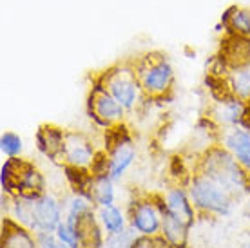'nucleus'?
I'll use <instances>...</instances> for the list:
<instances>
[{
	"mask_svg": "<svg viewBox=\"0 0 250 248\" xmlns=\"http://www.w3.org/2000/svg\"><path fill=\"white\" fill-rule=\"evenodd\" d=\"M196 172L205 174L221 188H225L234 199L250 190V174L238 163V160L219 143L208 145L198 160Z\"/></svg>",
	"mask_w": 250,
	"mask_h": 248,
	"instance_id": "obj_1",
	"label": "nucleus"
},
{
	"mask_svg": "<svg viewBox=\"0 0 250 248\" xmlns=\"http://www.w3.org/2000/svg\"><path fill=\"white\" fill-rule=\"evenodd\" d=\"M145 98L152 102L170 100L176 87V71L169 55L163 51H147L131 60Z\"/></svg>",
	"mask_w": 250,
	"mask_h": 248,
	"instance_id": "obj_2",
	"label": "nucleus"
},
{
	"mask_svg": "<svg viewBox=\"0 0 250 248\" xmlns=\"http://www.w3.org/2000/svg\"><path fill=\"white\" fill-rule=\"evenodd\" d=\"M96 80L113 94L116 102L124 107L127 112H134L149 100L145 98L140 80H138L131 60L116 62L104 69L100 75H96Z\"/></svg>",
	"mask_w": 250,
	"mask_h": 248,
	"instance_id": "obj_3",
	"label": "nucleus"
},
{
	"mask_svg": "<svg viewBox=\"0 0 250 248\" xmlns=\"http://www.w3.org/2000/svg\"><path fill=\"white\" fill-rule=\"evenodd\" d=\"M0 186L2 192L9 194L11 198H37L45 190V178L35 163L22 158H7L0 168Z\"/></svg>",
	"mask_w": 250,
	"mask_h": 248,
	"instance_id": "obj_4",
	"label": "nucleus"
},
{
	"mask_svg": "<svg viewBox=\"0 0 250 248\" xmlns=\"http://www.w3.org/2000/svg\"><path fill=\"white\" fill-rule=\"evenodd\" d=\"M187 190L190 196L194 208L198 212V216H229L234 208V201L230 194L225 188H221L218 183H214L210 178H207L205 174L196 172L194 170L188 176Z\"/></svg>",
	"mask_w": 250,
	"mask_h": 248,
	"instance_id": "obj_5",
	"label": "nucleus"
},
{
	"mask_svg": "<svg viewBox=\"0 0 250 248\" xmlns=\"http://www.w3.org/2000/svg\"><path fill=\"white\" fill-rule=\"evenodd\" d=\"M129 227L140 236H158L163 223L162 194H140L127 207Z\"/></svg>",
	"mask_w": 250,
	"mask_h": 248,
	"instance_id": "obj_6",
	"label": "nucleus"
},
{
	"mask_svg": "<svg viewBox=\"0 0 250 248\" xmlns=\"http://www.w3.org/2000/svg\"><path fill=\"white\" fill-rule=\"evenodd\" d=\"M85 109H87L89 120L94 122V125L102 127L104 130L125 124L127 111L120 105L116 98L96 78H94L93 85L89 89Z\"/></svg>",
	"mask_w": 250,
	"mask_h": 248,
	"instance_id": "obj_7",
	"label": "nucleus"
},
{
	"mask_svg": "<svg viewBox=\"0 0 250 248\" xmlns=\"http://www.w3.org/2000/svg\"><path fill=\"white\" fill-rule=\"evenodd\" d=\"M98 150L94 147L93 140L80 130H65V142H63L60 165L73 167L80 170H91Z\"/></svg>",
	"mask_w": 250,
	"mask_h": 248,
	"instance_id": "obj_8",
	"label": "nucleus"
},
{
	"mask_svg": "<svg viewBox=\"0 0 250 248\" xmlns=\"http://www.w3.org/2000/svg\"><path fill=\"white\" fill-rule=\"evenodd\" d=\"M250 114V103L245 100L227 94L214 100L212 107L207 111V118L210 120L218 129H230L247 124Z\"/></svg>",
	"mask_w": 250,
	"mask_h": 248,
	"instance_id": "obj_9",
	"label": "nucleus"
},
{
	"mask_svg": "<svg viewBox=\"0 0 250 248\" xmlns=\"http://www.w3.org/2000/svg\"><path fill=\"white\" fill-rule=\"evenodd\" d=\"M63 219V201L51 192L31 198V227L29 230L38 232H55Z\"/></svg>",
	"mask_w": 250,
	"mask_h": 248,
	"instance_id": "obj_10",
	"label": "nucleus"
},
{
	"mask_svg": "<svg viewBox=\"0 0 250 248\" xmlns=\"http://www.w3.org/2000/svg\"><path fill=\"white\" fill-rule=\"evenodd\" d=\"M216 143L225 147L241 167L250 174V125H238L230 129H219Z\"/></svg>",
	"mask_w": 250,
	"mask_h": 248,
	"instance_id": "obj_11",
	"label": "nucleus"
},
{
	"mask_svg": "<svg viewBox=\"0 0 250 248\" xmlns=\"http://www.w3.org/2000/svg\"><path fill=\"white\" fill-rule=\"evenodd\" d=\"M163 196V210L167 212L169 216H172L174 219H178L180 223H183L185 227L192 228V225L196 223L198 212L194 208L190 196H188L187 186L183 185H174L167 188Z\"/></svg>",
	"mask_w": 250,
	"mask_h": 248,
	"instance_id": "obj_12",
	"label": "nucleus"
},
{
	"mask_svg": "<svg viewBox=\"0 0 250 248\" xmlns=\"http://www.w3.org/2000/svg\"><path fill=\"white\" fill-rule=\"evenodd\" d=\"M65 130L60 125L55 124H42L38 127L37 134H35V143L37 149L44 156H47L53 162H60L62 156L63 142H65Z\"/></svg>",
	"mask_w": 250,
	"mask_h": 248,
	"instance_id": "obj_13",
	"label": "nucleus"
},
{
	"mask_svg": "<svg viewBox=\"0 0 250 248\" xmlns=\"http://www.w3.org/2000/svg\"><path fill=\"white\" fill-rule=\"evenodd\" d=\"M2 248H40L37 234L17 223L11 216L2 217Z\"/></svg>",
	"mask_w": 250,
	"mask_h": 248,
	"instance_id": "obj_14",
	"label": "nucleus"
},
{
	"mask_svg": "<svg viewBox=\"0 0 250 248\" xmlns=\"http://www.w3.org/2000/svg\"><path fill=\"white\" fill-rule=\"evenodd\" d=\"M219 60L229 69L250 63V38L225 35V42H221Z\"/></svg>",
	"mask_w": 250,
	"mask_h": 248,
	"instance_id": "obj_15",
	"label": "nucleus"
},
{
	"mask_svg": "<svg viewBox=\"0 0 250 248\" xmlns=\"http://www.w3.org/2000/svg\"><path fill=\"white\" fill-rule=\"evenodd\" d=\"M221 24L227 35L250 38V7L230 6L221 15Z\"/></svg>",
	"mask_w": 250,
	"mask_h": 248,
	"instance_id": "obj_16",
	"label": "nucleus"
},
{
	"mask_svg": "<svg viewBox=\"0 0 250 248\" xmlns=\"http://www.w3.org/2000/svg\"><path fill=\"white\" fill-rule=\"evenodd\" d=\"M96 217H98V223L104 228L105 236H113V234H120L129 227V219L127 214L122 212V208L116 205L109 207H98L96 208Z\"/></svg>",
	"mask_w": 250,
	"mask_h": 248,
	"instance_id": "obj_17",
	"label": "nucleus"
},
{
	"mask_svg": "<svg viewBox=\"0 0 250 248\" xmlns=\"http://www.w3.org/2000/svg\"><path fill=\"white\" fill-rule=\"evenodd\" d=\"M225 83L229 93L250 103V63L227 71Z\"/></svg>",
	"mask_w": 250,
	"mask_h": 248,
	"instance_id": "obj_18",
	"label": "nucleus"
},
{
	"mask_svg": "<svg viewBox=\"0 0 250 248\" xmlns=\"http://www.w3.org/2000/svg\"><path fill=\"white\" fill-rule=\"evenodd\" d=\"M188 232L190 228L180 223L178 219L169 216L163 210V223H162V234L172 248H188Z\"/></svg>",
	"mask_w": 250,
	"mask_h": 248,
	"instance_id": "obj_19",
	"label": "nucleus"
},
{
	"mask_svg": "<svg viewBox=\"0 0 250 248\" xmlns=\"http://www.w3.org/2000/svg\"><path fill=\"white\" fill-rule=\"evenodd\" d=\"M91 199L98 207L116 205V190H114V180L109 174L94 176L93 186H91Z\"/></svg>",
	"mask_w": 250,
	"mask_h": 248,
	"instance_id": "obj_20",
	"label": "nucleus"
},
{
	"mask_svg": "<svg viewBox=\"0 0 250 248\" xmlns=\"http://www.w3.org/2000/svg\"><path fill=\"white\" fill-rule=\"evenodd\" d=\"M63 205L67 208V214H73V216H76V217H83L96 210V205L93 203V199L78 192L71 194V196L65 199Z\"/></svg>",
	"mask_w": 250,
	"mask_h": 248,
	"instance_id": "obj_21",
	"label": "nucleus"
},
{
	"mask_svg": "<svg viewBox=\"0 0 250 248\" xmlns=\"http://www.w3.org/2000/svg\"><path fill=\"white\" fill-rule=\"evenodd\" d=\"M24 149V142L22 138L13 132V130H4L0 136V152L6 158H19Z\"/></svg>",
	"mask_w": 250,
	"mask_h": 248,
	"instance_id": "obj_22",
	"label": "nucleus"
},
{
	"mask_svg": "<svg viewBox=\"0 0 250 248\" xmlns=\"http://www.w3.org/2000/svg\"><path fill=\"white\" fill-rule=\"evenodd\" d=\"M140 236L132 227H127L124 232L120 234H113V236H105V243L104 248H132L136 237Z\"/></svg>",
	"mask_w": 250,
	"mask_h": 248,
	"instance_id": "obj_23",
	"label": "nucleus"
},
{
	"mask_svg": "<svg viewBox=\"0 0 250 248\" xmlns=\"http://www.w3.org/2000/svg\"><path fill=\"white\" fill-rule=\"evenodd\" d=\"M132 248H172L169 241L158 234V236H138Z\"/></svg>",
	"mask_w": 250,
	"mask_h": 248,
	"instance_id": "obj_24",
	"label": "nucleus"
},
{
	"mask_svg": "<svg viewBox=\"0 0 250 248\" xmlns=\"http://www.w3.org/2000/svg\"><path fill=\"white\" fill-rule=\"evenodd\" d=\"M37 239L40 248H58V245H60L55 232H38Z\"/></svg>",
	"mask_w": 250,
	"mask_h": 248,
	"instance_id": "obj_25",
	"label": "nucleus"
},
{
	"mask_svg": "<svg viewBox=\"0 0 250 248\" xmlns=\"http://www.w3.org/2000/svg\"><path fill=\"white\" fill-rule=\"evenodd\" d=\"M245 248H250V239L247 243H245Z\"/></svg>",
	"mask_w": 250,
	"mask_h": 248,
	"instance_id": "obj_26",
	"label": "nucleus"
},
{
	"mask_svg": "<svg viewBox=\"0 0 250 248\" xmlns=\"http://www.w3.org/2000/svg\"><path fill=\"white\" fill-rule=\"evenodd\" d=\"M58 248H67V247H65V245H62V243H60V245H58Z\"/></svg>",
	"mask_w": 250,
	"mask_h": 248,
	"instance_id": "obj_27",
	"label": "nucleus"
}]
</instances>
